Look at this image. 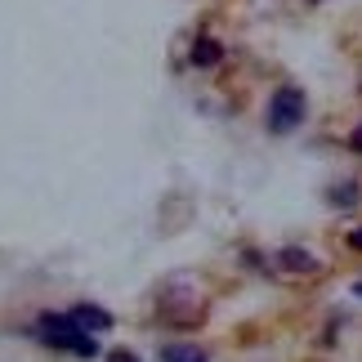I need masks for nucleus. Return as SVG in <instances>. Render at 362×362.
Masks as SVG:
<instances>
[{"label": "nucleus", "instance_id": "obj_1", "mask_svg": "<svg viewBox=\"0 0 362 362\" xmlns=\"http://www.w3.org/2000/svg\"><path fill=\"white\" fill-rule=\"evenodd\" d=\"M36 336L45 344H54V349H63V354H76V358H94V354H99V340H94L90 331H81L72 322V313H40Z\"/></svg>", "mask_w": 362, "mask_h": 362}, {"label": "nucleus", "instance_id": "obj_2", "mask_svg": "<svg viewBox=\"0 0 362 362\" xmlns=\"http://www.w3.org/2000/svg\"><path fill=\"white\" fill-rule=\"evenodd\" d=\"M309 112V99H304L300 86H277V94L269 99V130L273 134H291Z\"/></svg>", "mask_w": 362, "mask_h": 362}, {"label": "nucleus", "instance_id": "obj_3", "mask_svg": "<svg viewBox=\"0 0 362 362\" xmlns=\"http://www.w3.org/2000/svg\"><path fill=\"white\" fill-rule=\"evenodd\" d=\"M277 269L282 273H317L322 259H317L313 250H304V246H282L277 250Z\"/></svg>", "mask_w": 362, "mask_h": 362}, {"label": "nucleus", "instance_id": "obj_4", "mask_svg": "<svg viewBox=\"0 0 362 362\" xmlns=\"http://www.w3.org/2000/svg\"><path fill=\"white\" fill-rule=\"evenodd\" d=\"M72 322L81 331H90V336H99V331H112V313L99 309V304H76V309H72Z\"/></svg>", "mask_w": 362, "mask_h": 362}, {"label": "nucleus", "instance_id": "obj_5", "mask_svg": "<svg viewBox=\"0 0 362 362\" xmlns=\"http://www.w3.org/2000/svg\"><path fill=\"white\" fill-rule=\"evenodd\" d=\"M219 59H224V49H219V40H211V36H202L197 45H192V63H197V67H215Z\"/></svg>", "mask_w": 362, "mask_h": 362}, {"label": "nucleus", "instance_id": "obj_6", "mask_svg": "<svg viewBox=\"0 0 362 362\" xmlns=\"http://www.w3.org/2000/svg\"><path fill=\"white\" fill-rule=\"evenodd\" d=\"M327 202H331V206H340V211H354V206L362 202V192H358L354 179H349V184H336V188H331V192H327Z\"/></svg>", "mask_w": 362, "mask_h": 362}, {"label": "nucleus", "instance_id": "obj_7", "mask_svg": "<svg viewBox=\"0 0 362 362\" xmlns=\"http://www.w3.org/2000/svg\"><path fill=\"white\" fill-rule=\"evenodd\" d=\"M161 362H206L197 344H161Z\"/></svg>", "mask_w": 362, "mask_h": 362}, {"label": "nucleus", "instance_id": "obj_8", "mask_svg": "<svg viewBox=\"0 0 362 362\" xmlns=\"http://www.w3.org/2000/svg\"><path fill=\"white\" fill-rule=\"evenodd\" d=\"M107 362H139V354H130V349H112V354H107Z\"/></svg>", "mask_w": 362, "mask_h": 362}, {"label": "nucleus", "instance_id": "obj_9", "mask_svg": "<svg viewBox=\"0 0 362 362\" xmlns=\"http://www.w3.org/2000/svg\"><path fill=\"white\" fill-rule=\"evenodd\" d=\"M349 250H362V228H349Z\"/></svg>", "mask_w": 362, "mask_h": 362}, {"label": "nucleus", "instance_id": "obj_10", "mask_svg": "<svg viewBox=\"0 0 362 362\" xmlns=\"http://www.w3.org/2000/svg\"><path fill=\"white\" fill-rule=\"evenodd\" d=\"M349 144H354V152H362V125H354V134H349Z\"/></svg>", "mask_w": 362, "mask_h": 362}, {"label": "nucleus", "instance_id": "obj_11", "mask_svg": "<svg viewBox=\"0 0 362 362\" xmlns=\"http://www.w3.org/2000/svg\"><path fill=\"white\" fill-rule=\"evenodd\" d=\"M354 296H362V282H354Z\"/></svg>", "mask_w": 362, "mask_h": 362}, {"label": "nucleus", "instance_id": "obj_12", "mask_svg": "<svg viewBox=\"0 0 362 362\" xmlns=\"http://www.w3.org/2000/svg\"><path fill=\"white\" fill-rule=\"evenodd\" d=\"M313 5H317V0H313Z\"/></svg>", "mask_w": 362, "mask_h": 362}]
</instances>
